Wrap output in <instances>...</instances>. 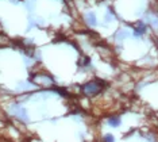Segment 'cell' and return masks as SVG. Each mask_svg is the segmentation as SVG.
I'll return each instance as SVG.
<instances>
[{"mask_svg":"<svg viewBox=\"0 0 158 142\" xmlns=\"http://www.w3.org/2000/svg\"><path fill=\"white\" fill-rule=\"evenodd\" d=\"M100 88L101 87L96 81H91V83H87L82 87V91H84V93H87V95H95V93H97L100 91Z\"/></svg>","mask_w":158,"mask_h":142,"instance_id":"6da1fadb","label":"cell"},{"mask_svg":"<svg viewBox=\"0 0 158 142\" xmlns=\"http://www.w3.org/2000/svg\"><path fill=\"white\" fill-rule=\"evenodd\" d=\"M104 141L105 142H114V137L111 135V134H107V135L104 137Z\"/></svg>","mask_w":158,"mask_h":142,"instance_id":"3957f363","label":"cell"},{"mask_svg":"<svg viewBox=\"0 0 158 142\" xmlns=\"http://www.w3.org/2000/svg\"><path fill=\"white\" fill-rule=\"evenodd\" d=\"M119 123H120V119H119V118H111V119H109V125L114 126V127L119 126Z\"/></svg>","mask_w":158,"mask_h":142,"instance_id":"7a4b0ae2","label":"cell"}]
</instances>
